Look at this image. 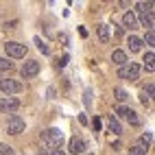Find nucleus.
Listing matches in <instances>:
<instances>
[{"mask_svg": "<svg viewBox=\"0 0 155 155\" xmlns=\"http://www.w3.org/2000/svg\"><path fill=\"white\" fill-rule=\"evenodd\" d=\"M140 70H142V66H140V64H129V66H122V68H120V72H118V74H120L122 79H129V81H136V79L140 77Z\"/></svg>", "mask_w": 155, "mask_h": 155, "instance_id": "obj_4", "label": "nucleus"}, {"mask_svg": "<svg viewBox=\"0 0 155 155\" xmlns=\"http://www.w3.org/2000/svg\"><path fill=\"white\" fill-rule=\"evenodd\" d=\"M0 155H15V153L9 144H0Z\"/></svg>", "mask_w": 155, "mask_h": 155, "instance_id": "obj_24", "label": "nucleus"}, {"mask_svg": "<svg viewBox=\"0 0 155 155\" xmlns=\"http://www.w3.org/2000/svg\"><path fill=\"white\" fill-rule=\"evenodd\" d=\"M111 61H114V64H116V66H125L127 64V55H125V50H114V55H111Z\"/></svg>", "mask_w": 155, "mask_h": 155, "instance_id": "obj_11", "label": "nucleus"}, {"mask_svg": "<svg viewBox=\"0 0 155 155\" xmlns=\"http://www.w3.org/2000/svg\"><path fill=\"white\" fill-rule=\"evenodd\" d=\"M7 131L11 133V136L22 133V131H24V120L20 118V116H11V118L7 120Z\"/></svg>", "mask_w": 155, "mask_h": 155, "instance_id": "obj_5", "label": "nucleus"}, {"mask_svg": "<svg viewBox=\"0 0 155 155\" xmlns=\"http://www.w3.org/2000/svg\"><path fill=\"white\" fill-rule=\"evenodd\" d=\"M50 155H66V153L61 151V149H57V151H50Z\"/></svg>", "mask_w": 155, "mask_h": 155, "instance_id": "obj_30", "label": "nucleus"}, {"mask_svg": "<svg viewBox=\"0 0 155 155\" xmlns=\"http://www.w3.org/2000/svg\"><path fill=\"white\" fill-rule=\"evenodd\" d=\"M144 70L155 72V53H147V57H144Z\"/></svg>", "mask_w": 155, "mask_h": 155, "instance_id": "obj_14", "label": "nucleus"}, {"mask_svg": "<svg viewBox=\"0 0 155 155\" xmlns=\"http://www.w3.org/2000/svg\"><path fill=\"white\" fill-rule=\"evenodd\" d=\"M142 92H144V96H147V98H149V96H151V98H155V85H153V83H149Z\"/></svg>", "mask_w": 155, "mask_h": 155, "instance_id": "obj_19", "label": "nucleus"}, {"mask_svg": "<svg viewBox=\"0 0 155 155\" xmlns=\"http://www.w3.org/2000/svg\"><path fill=\"white\" fill-rule=\"evenodd\" d=\"M140 142H142V144H140L142 149H149V144L153 142V136H151V133H144V136L140 138Z\"/></svg>", "mask_w": 155, "mask_h": 155, "instance_id": "obj_18", "label": "nucleus"}, {"mask_svg": "<svg viewBox=\"0 0 155 155\" xmlns=\"http://www.w3.org/2000/svg\"><path fill=\"white\" fill-rule=\"evenodd\" d=\"M98 37H101V42H109V26L107 24H98Z\"/></svg>", "mask_w": 155, "mask_h": 155, "instance_id": "obj_16", "label": "nucleus"}, {"mask_svg": "<svg viewBox=\"0 0 155 155\" xmlns=\"http://www.w3.org/2000/svg\"><path fill=\"white\" fill-rule=\"evenodd\" d=\"M79 122H81V125H87V118L83 116V114H81V116H79Z\"/></svg>", "mask_w": 155, "mask_h": 155, "instance_id": "obj_29", "label": "nucleus"}, {"mask_svg": "<svg viewBox=\"0 0 155 155\" xmlns=\"http://www.w3.org/2000/svg\"><path fill=\"white\" fill-rule=\"evenodd\" d=\"M144 42L149 46H155V31H147V37H144Z\"/></svg>", "mask_w": 155, "mask_h": 155, "instance_id": "obj_22", "label": "nucleus"}, {"mask_svg": "<svg viewBox=\"0 0 155 155\" xmlns=\"http://www.w3.org/2000/svg\"><path fill=\"white\" fill-rule=\"evenodd\" d=\"M9 70H13V61L0 57V72H9Z\"/></svg>", "mask_w": 155, "mask_h": 155, "instance_id": "obj_17", "label": "nucleus"}, {"mask_svg": "<svg viewBox=\"0 0 155 155\" xmlns=\"http://www.w3.org/2000/svg\"><path fill=\"white\" fill-rule=\"evenodd\" d=\"M35 44H37V48H39V50H42V53H44V55H48V53H50V48H48V46H46V44H44V42H42V39H39V37H35Z\"/></svg>", "mask_w": 155, "mask_h": 155, "instance_id": "obj_21", "label": "nucleus"}, {"mask_svg": "<svg viewBox=\"0 0 155 155\" xmlns=\"http://www.w3.org/2000/svg\"><path fill=\"white\" fill-rule=\"evenodd\" d=\"M129 155H147V149H142V147H131V149H129Z\"/></svg>", "mask_w": 155, "mask_h": 155, "instance_id": "obj_23", "label": "nucleus"}, {"mask_svg": "<svg viewBox=\"0 0 155 155\" xmlns=\"http://www.w3.org/2000/svg\"><path fill=\"white\" fill-rule=\"evenodd\" d=\"M83 103H85V107L92 105V90H85V94H83Z\"/></svg>", "mask_w": 155, "mask_h": 155, "instance_id": "obj_25", "label": "nucleus"}, {"mask_svg": "<svg viewBox=\"0 0 155 155\" xmlns=\"http://www.w3.org/2000/svg\"><path fill=\"white\" fill-rule=\"evenodd\" d=\"M114 94H116V101H127V92L125 90H122V87H116V92H114Z\"/></svg>", "mask_w": 155, "mask_h": 155, "instance_id": "obj_20", "label": "nucleus"}, {"mask_svg": "<svg viewBox=\"0 0 155 155\" xmlns=\"http://www.w3.org/2000/svg\"><path fill=\"white\" fill-rule=\"evenodd\" d=\"M5 50H7V55L13 57V59H22L26 55V46L24 44H18V42H7Z\"/></svg>", "mask_w": 155, "mask_h": 155, "instance_id": "obj_2", "label": "nucleus"}, {"mask_svg": "<svg viewBox=\"0 0 155 155\" xmlns=\"http://www.w3.org/2000/svg\"><path fill=\"white\" fill-rule=\"evenodd\" d=\"M20 107L18 98H0V111H15Z\"/></svg>", "mask_w": 155, "mask_h": 155, "instance_id": "obj_10", "label": "nucleus"}, {"mask_svg": "<svg viewBox=\"0 0 155 155\" xmlns=\"http://www.w3.org/2000/svg\"><path fill=\"white\" fill-rule=\"evenodd\" d=\"M153 2H138V11H151Z\"/></svg>", "mask_w": 155, "mask_h": 155, "instance_id": "obj_26", "label": "nucleus"}, {"mask_svg": "<svg viewBox=\"0 0 155 155\" xmlns=\"http://www.w3.org/2000/svg\"><path fill=\"white\" fill-rule=\"evenodd\" d=\"M116 114H120L125 120H129V125H133V127H138L140 125V118H138V114L133 111V109H129V107H118L116 109Z\"/></svg>", "mask_w": 155, "mask_h": 155, "instance_id": "obj_6", "label": "nucleus"}, {"mask_svg": "<svg viewBox=\"0 0 155 155\" xmlns=\"http://www.w3.org/2000/svg\"><path fill=\"white\" fill-rule=\"evenodd\" d=\"M107 125H109V131H111V133H116V136H120V133H122V129H120V122H118L116 118H114V116H109Z\"/></svg>", "mask_w": 155, "mask_h": 155, "instance_id": "obj_15", "label": "nucleus"}, {"mask_svg": "<svg viewBox=\"0 0 155 155\" xmlns=\"http://www.w3.org/2000/svg\"><path fill=\"white\" fill-rule=\"evenodd\" d=\"M122 24H125L127 28H138V20H136V15H133L131 11H127L125 15H122Z\"/></svg>", "mask_w": 155, "mask_h": 155, "instance_id": "obj_12", "label": "nucleus"}, {"mask_svg": "<svg viewBox=\"0 0 155 155\" xmlns=\"http://www.w3.org/2000/svg\"><path fill=\"white\" fill-rule=\"evenodd\" d=\"M0 92H5V94H18V92H22V83L13 81V79H0Z\"/></svg>", "mask_w": 155, "mask_h": 155, "instance_id": "obj_3", "label": "nucleus"}, {"mask_svg": "<svg viewBox=\"0 0 155 155\" xmlns=\"http://www.w3.org/2000/svg\"><path fill=\"white\" fill-rule=\"evenodd\" d=\"M140 26L153 31V26H155V15H153L151 11H140Z\"/></svg>", "mask_w": 155, "mask_h": 155, "instance_id": "obj_9", "label": "nucleus"}, {"mask_svg": "<svg viewBox=\"0 0 155 155\" xmlns=\"http://www.w3.org/2000/svg\"><path fill=\"white\" fill-rule=\"evenodd\" d=\"M68 147H70V151L74 153V155H81V153L85 151V140L79 138V136H74V138H70V144H68Z\"/></svg>", "mask_w": 155, "mask_h": 155, "instance_id": "obj_8", "label": "nucleus"}, {"mask_svg": "<svg viewBox=\"0 0 155 155\" xmlns=\"http://www.w3.org/2000/svg\"><path fill=\"white\" fill-rule=\"evenodd\" d=\"M20 72H22V77H24V79L35 77L37 72H39V61H33V59H31V61H26V64L22 66V70H20Z\"/></svg>", "mask_w": 155, "mask_h": 155, "instance_id": "obj_7", "label": "nucleus"}, {"mask_svg": "<svg viewBox=\"0 0 155 155\" xmlns=\"http://www.w3.org/2000/svg\"><path fill=\"white\" fill-rule=\"evenodd\" d=\"M129 50H131V53H140V50H142V39L136 37V35H131L129 37Z\"/></svg>", "mask_w": 155, "mask_h": 155, "instance_id": "obj_13", "label": "nucleus"}, {"mask_svg": "<svg viewBox=\"0 0 155 155\" xmlns=\"http://www.w3.org/2000/svg\"><path fill=\"white\" fill-rule=\"evenodd\" d=\"M61 142H64V133L59 129H48V131L42 133V144L46 149H50V151L61 149Z\"/></svg>", "mask_w": 155, "mask_h": 155, "instance_id": "obj_1", "label": "nucleus"}, {"mask_svg": "<svg viewBox=\"0 0 155 155\" xmlns=\"http://www.w3.org/2000/svg\"><path fill=\"white\" fill-rule=\"evenodd\" d=\"M66 64H68V55H64V57H61V59L57 61V66H59V68H64Z\"/></svg>", "mask_w": 155, "mask_h": 155, "instance_id": "obj_27", "label": "nucleus"}, {"mask_svg": "<svg viewBox=\"0 0 155 155\" xmlns=\"http://www.w3.org/2000/svg\"><path fill=\"white\" fill-rule=\"evenodd\" d=\"M92 127H94V131H98V129H101V120L94 118V120H92Z\"/></svg>", "mask_w": 155, "mask_h": 155, "instance_id": "obj_28", "label": "nucleus"}]
</instances>
